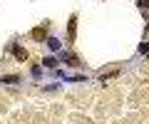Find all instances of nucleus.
Returning <instances> with one entry per match:
<instances>
[{"mask_svg":"<svg viewBox=\"0 0 149 124\" xmlns=\"http://www.w3.org/2000/svg\"><path fill=\"white\" fill-rule=\"evenodd\" d=\"M13 52H15V57L22 60V62L27 60V50H22V47H13Z\"/></svg>","mask_w":149,"mask_h":124,"instance_id":"1","label":"nucleus"},{"mask_svg":"<svg viewBox=\"0 0 149 124\" xmlns=\"http://www.w3.org/2000/svg\"><path fill=\"white\" fill-rule=\"evenodd\" d=\"M32 37H35V40H42L45 37V27H35V30H32Z\"/></svg>","mask_w":149,"mask_h":124,"instance_id":"2","label":"nucleus"},{"mask_svg":"<svg viewBox=\"0 0 149 124\" xmlns=\"http://www.w3.org/2000/svg\"><path fill=\"white\" fill-rule=\"evenodd\" d=\"M17 80H20L17 75H8V77H3V82H5V85H15Z\"/></svg>","mask_w":149,"mask_h":124,"instance_id":"3","label":"nucleus"},{"mask_svg":"<svg viewBox=\"0 0 149 124\" xmlns=\"http://www.w3.org/2000/svg\"><path fill=\"white\" fill-rule=\"evenodd\" d=\"M47 45H50V47H52V50H60V47H62L57 37H50V40H47Z\"/></svg>","mask_w":149,"mask_h":124,"instance_id":"4","label":"nucleus"},{"mask_svg":"<svg viewBox=\"0 0 149 124\" xmlns=\"http://www.w3.org/2000/svg\"><path fill=\"white\" fill-rule=\"evenodd\" d=\"M42 62H45V67H57V60L55 57H45Z\"/></svg>","mask_w":149,"mask_h":124,"instance_id":"5","label":"nucleus"},{"mask_svg":"<svg viewBox=\"0 0 149 124\" xmlns=\"http://www.w3.org/2000/svg\"><path fill=\"white\" fill-rule=\"evenodd\" d=\"M139 52H142V55H149V42H142V45H139Z\"/></svg>","mask_w":149,"mask_h":124,"instance_id":"6","label":"nucleus"},{"mask_svg":"<svg viewBox=\"0 0 149 124\" xmlns=\"http://www.w3.org/2000/svg\"><path fill=\"white\" fill-rule=\"evenodd\" d=\"M74 27H77V25H74V17H72V20H70V40L74 37Z\"/></svg>","mask_w":149,"mask_h":124,"instance_id":"7","label":"nucleus"},{"mask_svg":"<svg viewBox=\"0 0 149 124\" xmlns=\"http://www.w3.org/2000/svg\"><path fill=\"white\" fill-rule=\"evenodd\" d=\"M139 8H149V0H139Z\"/></svg>","mask_w":149,"mask_h":124,"instance_id":"8","label":"nucleus"}]
</instances>
